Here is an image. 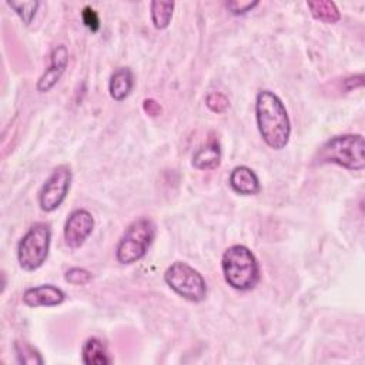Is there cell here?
Wrapping results in <instances>:
<instances>
[{
	"label": "cell",
	"mask_w": 365,
	"mask_h": 365,
	"mask_svg": "<svg viewBox=\"0 0 365 365\" xmlns=\"http://www.w3.org/2000/svg\"><path fill=\"white\" fill-rule=\"evenodd\" d=\"M255 120L259 135L269 148H285L291 135V121L282 100L274 91L261 90L257 94Z\"/></svg>",
	"instance_id": "obj_1"
},
{
	"label": "cell",
	"mask_w": 365,
	"mask_h": 365,
	"mask_svg": "<svg viewBox=\"0 0 365 365\" xmlns=\"http://www.w3.org/2000/svg\"><path fill=\"white\" fill-rule=\"evenodd\" d=\"M225 282L237 291H250L259 281V265L252 251L241 244L228 247L221 258Z\"/></svg>",
	"instance_id": "obj_2"
},
{
	"label": "cell",
	"mask_w": 365,
	"mask_h": 365,
	"mask_svg": "<svg viewBox=\"0 0 365 365\" xmlns=\"http://www.w3.org/2000/svg\"><path fill=\"white\" fill-rule=\"evenodd\" d=\"M365 144L361 134L335 135L325 141L315 154L319 164H336L351 171H362L365 167Z\"/></svg>",
	"instance_id": "obj_3"
},
{
	"label": "cell",
	"mask_w": 365,
	"mask_h": 365,
	"mask_svg": "<svg viewBox=\"0 0 365 365\" xmlns=\"http://www.w3.org/2000/svg\"><path fill=\"white\" fill-rule=\"evenodd\" d=\"M155 237V224L150 218H138L133 221L121 235L115 258L123 265H130L140 261L148 251Z\"/></svg>",
	"instance_id": "obj_4"
},
{
	"label": "cell",
	"mask_w": 365,
	"mask_h": 365,
	"mask_svg": "<svg viewBox=\"0 0 365 365\" xmlns=\"http://www.w3.org/2000/svg\"><path fill=\"white\" fill-rule=\"evenodd\" d=\"M51 230L46 222L33 224L17 245V261L24 271L38 269L47 259L50 251Z\"/></svg>",
	"instance_id": "obj_5"
},
{
	"label": "cell",
	"mask_w": 365,
	"mask_h": 365,
	"mask_svg": "<svg viewBox=\"0 0 365 365\" xmlns=\"http://www.w3.org/2000/svg\"><path fill=\"white\" fill-rule=\"evenodd\" d=\"M164 281L175 294L187 301L201 302L207 297V282L204 277L187 262H173L164 272Z\"/></svg>",
	"instance_id": "obj_6"
},
{
	"label": "cell",
	"mask_w": 365,
	"mask_h": 365,
	"mask_svg": "<svg viewBox=\"0 0 365 365\" xmlns=\"http://www.w3.org/2000/svg\"><path fill=\"white\" fill-rule=\"evenodd\" d=\"M71 184V168L67 164L57 165L44 181L38 192L40 208L46 212L57 210L66 200Z\"/></svg>",
	"instance_id": "obj_7"
},
{
	"label": "cell",
	"mask_w": 365,
	"mask_h": 365,
	"mask_svg": "<svg viewBox=\"0 0 365 365\" xmlns=\"http://www.w3.org/2000/svg\"><path fill=\"white\" fill-rule=\"evenodd\" d=\"M94 228V218L91 212L84 208H77L70 212L64 224V242L68 248H80L91 235Z\"/></svg>",
	"instance_id": "obj_8"
},
{
	"label": "cell",
	"mask_w": 365,
	"mask_h": 365,
	"mask_svg": "<svg viewBox=\"0 0 365 365\" xmlns=\"http://www.w3.org/2000/svg\"><path fill=\"white\" fill-rule=\"evenodd\" d=\"M68 64V50L64 44L56 46L50 53V64L46 71L40 76L37 81V91L47 93L50 91L61 78Z\"/></svg>",
	"instance_id": "obj_9"
},
{
	"label": "cell",
	"mask_w": 365,
	"mask_h": 365,
	"mask_svg": "<svg viewBox=\"0 0 365 365\" xmlns=\"http://www.w3.org/2000/svg\"><path fill=\"white\" fill-rule=\"evenodd\" d=\"M64 299H66V294L60 288L51 284L31 287L23 292V302L27 307H33V308L56 307L64 302Z\"/></svg>",
	"instance_id": "obj_10"
},
{
	"label": "cell",
	"mask_w": 365,
	"mask_h": 365,
	"mask_svg": "<svg viewBox=\"0 0 365 365\" xmlns=\"http://www.w3.org/2000/svg\"><path fill=\"white\" fill-rule=\"evenodd\" d=\"M231 188L241 195H254L261 190L257 174L247 165H237L230 174Z\"/></svg>",
	"instance_id": "obj_11"
},
{
	"label": "cell",
	"mask_w": 365,
	"mask_h": 365,
	"mask_svg": "<svg viewBox=\"0 0 365 365\" xmlns=\"http://www.w3.org/2000/svg\"><path fill=\"white\" fill-rule=\"evenodd\" d=\"M133 86H134V78H133L131 70L128 67L117 68L111 74L110 83H108V91L111 98L115 101H123L131 93Z\"/></svg>",
	"instance_id": "obj_12"
},
{
	"label": "cell",
	"mask_w": 365,
	"mask_h": 365,
	"mask_svg": "<svg viewBox=\"0 0 365 365\" xmlns=\"http://www.w3.org/2000/svg\"><path fill=\"white\" fill-rule=\"evenodd\" d=\"M81 361L87 365H107L111 362L110 354L98 338H88L81 346Z\"/></svg>",
	"instance_id": "obj_13"
},
{
	"label": "cell",
	"mask_w": 365,
	"mask_h": 365,
	"mask_svg": "<svg viewBox=\"0 0 365 365\" xmlns=\"http://www.w3.org/2000/svg\"><path fill=\"white\" fill-rule=\"evenodd\" d=\"M221 148L217 141H210L192 155V165L197 170H212L220 165Z\"/></svg>",
	"instance_id": "obj_14"
},
{
	"label": "cell",
	"mask_w": 365,
	"mask_h": 365,
	"mask_svg": "<svg viewBox=\"0 0 365 365\" xmlns=\"http://www.w3.org/2000/svg\"><path fill=\"white\" fill-rule=\"evenodd\" d=\"M307 6L311 10V14L324 23H336L341 19L339 10L334 1H308Z\"/></svg>",
	"instance_id": "obj_15"
},
{
	"label": "cell",
	"mask_w": 365,
	"mask_h": 365,
	"mask_svg": "<svg viewBox=\"0 0 365 365\" xmlns=\"http://www.w3.org/2000/svg\"><path fill=\"white\" fill-rule=\"evenodd\" d=\"M174 3L173 1H151L150 16L155 29L164 30L168 27L173 17Z\"/></svg>",
	"instance_id": "obj_16"
},
{
	"label": "cell",
	"mask_w": 365,
	"mask_h": 365,
	"mask_svg": "<svg viewBox=\"0 0 365 365\" xmlns=\"http://www.w3.org/2000/svg\"><path fill=\"white\" fill-rule=\"evenodd\" d=\"M14 352H16L17 361L20 364H30V365L43 364V358H41L40 352L33 345H30L27 342L16 341L14 342Z\"/></svg>",
	"instance_id": "obj_17"
},
{
	"label": "cell",
	"mask_w": 365,
	"mask_h": 365,
	"mask_svg": "<svg viewBox=\"0 0 365 365\" xmlns=\"http://www.w3.org/2000/svg\"><path fill=\"white\" fill-rule=\"evenodd\" d=\"M7 6L16 11V14L21 19L24 24H30L31 20L36 16V11L40 6V1L31 0V1H7Z\"/></svg>",
	"instance_id": "obj_18"
},
{
	"label": "cell",
	"mask_w": 365,
	"mask_h": 365,
	"mask_svg": "<svg viewBox=\"0 0 365 365\" xmlns=\"http://www.w3.org/2000/svg\"><path fill=\"white\" fill-rule=\"evenodd\" d=\"M205 104L212 113L221 114V113H225L228 110L230 100L225 94H222L220 91H212L205 97Z\"/></svg>",
	"instance_id": "obj_19"
},
{
	"label": "cell",
	"mask_w": 365,
	"mask_h": 365,
	"mask_svg": "<svg viewBox=\"0 0 365 365\" xmlns=\"http://www.w3.org/2000/svg\"><path fill=\"white\" fill-rule=\"evenodd\" d=\"M64 279L71 284V285H86L93 279V275L90 271L84 269V268H78V267H73L70 268L66 275Z\"/></svg>",
	"instance_id": "obj_20"
},
{
	"label": "cell",
	"mask_w": 365,
	"mask_h": 365,
	"mask_svg": "<svg viewBox=\"0 0 365 365\" xmlns=\"http://www.w3.org/2000/svg\"><path fill=\"white\" fill-rule=\"evenodd\" d=\"M81 20L84 23V26L91 31L96 33L100 29V17L98 13L91 7V6H86L81 11Z\"/></svg>",
	"instance_id": "obj_21"
},
{
	"label": "cell",
	"mask_w": 365,
	"mask_h": 365,
	"mask_svg": "<svg viewBox=\"0 0 365 365\" xmlns=\"http://www.w3.org/2000/svg\"><path fill=\"white\" fill-rule=\"evenodd\" d=\"M259 4V1H227L225 7L235 16L240 14H245L248 11H251L254 7H257Z\"/></svg>",
	"instance_id": "obj_22"
},
{
	"label": "cell",
	"mask_w": 365,
	"mask_h": 365,
	"mask_svg": "<svg viewBox=\"0 0 365 365\" xmlns=\"http://www.w3.org/2000/svg\"><path fill=\"white\" fill-rule=\"evenodd\" d=\"M143 110H144L148 115H151V117H157V115H160L161 111H163L160 103L155 101L154 98H145V100L143 101Z\"/></svg>",
	"instance_id": "obj_23"
},
{
	"label": "cell",
	"mask_w": 365,
	"mask_h": 365,
	"mask_svg": "<svg viewBox=\"0 0 365 365\" xmlns=\"http://www.w3.org/2000/svg\"><path fill=\"white\" fill-rule=\"evenodd\" d=\"M364 84V76L362 74H354L346 78H344V88L345 91H352L355 88L362 87Z\"/></svg>",
	"instance_id": "obj_24"
}]
</instances>
